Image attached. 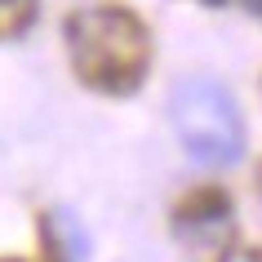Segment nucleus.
I'll return each mask as SVG.
<instances>
[{
	"label": "nucleus",
	"instance_id": "3",
	"mask_svg": "<svg viewBox=\"0 0 262 262\" xmlns=\"http://www.w3.org/2000/svg\"><path fill=\"white\" fill-rule=\"evenodd\" d=\"M173 240H178L187 262H231L235 253V205L231 191L218 182L191 187L178 195V205L169 213Z\"/></svg>",
	"mask_w": 262,
	"mask_h": 262
},
{
	"label": "nucleus",
	"instance_id": "7",
	"mask_svg": "<svg viewBox=\"0 0 262 262\" xmlns=\"http://www.w3.org/2000/svg\"><path fill=\"white\" fill-rule=\"evenodd\" d=\"M253 182H258V195H262V160H258V169H253Z\"/></svg>",
	"mask_w": 262,
	"mask_h": 262
},
{
	"label": "nucleus",
	"instance_id": "2",
	"mask_svg": "<svg viewBox=\"0 0 262 262\" xmlns=\"http://www.w3.org/2000/svg\"><path fill=\"white\" fill-rule=\"evenodd\" d=\"M169 124L182 151L200 165H235L245 156V116L227 84L213 76H187L169 94Z\"/></svg>",
	"mask_w": 262,
	"mask_h": 262
},
{
	"label": "nucleus",
	"instance_id": "1",
	"mask_svg": "<svg viewBox=\"0 0 262 262\" xmlns=\"http://www.w3.org/2000/svg\"><path fill=\"white\" fill-rule=\"evenodd\" d=\"M62 40H67V62L76 80L102 98L138 94L151 71V27L124 0H98V5L71 9L62 23Z\"/></svg>",
	"mask_w": 262,
	"mask_h": 262
},
{
	"label": "nucleus",
	"instance_id": "5",
	"mask_svg": "<svg viewBox=\"0 0 262 262\" xmlns=\"http://www.w3.org/2000/svg\"><path fill=\"white\" fill-rule=\"evenodd\" d=\"M40 262H76L71 245L62 240L58 213H40Z\"/></svg>",
	"mask_w": 262,
	"mask_h": 262
},
{
	"label": "nucleus",
	"instance_id": "9",
	"mask_svg": "<svg viewBox=\"0 0 262 262\" xmlns=\"http://www.w3.org/2000/svg\"><path fill=\"white\" fill-rule=\"evenodd\" d=\"M0 262H27V258H14V253H9V258H0Z\"/></svg>",
	"mask_w": 262,
	"mask_h": 262
},
{
	"label": "nucleus",
	"instance_id": "8",
	"mask_svg": "<svg viewBox=\"0 0 262 262\" xmlns=\"http://www.w3.org/2000/svg\"><path fill=\"white\" fill-rule=\"evenodd\" d=\"M200 5H209V9H218V5H227V0H200Z\"/></svg>",
	"mask_w": 262,
	"mask_h": 262
},
{
	"label": "nucleus",
	"instance_id": "10",
	"mask_svg": "<svg viewBox=\"0 0 262 262\" xmlns=\"http://www.w3.org/2000/svg\"><path fill=\"white\" fill-rule=\"evenodd\" d=\"M249 262H262V249H258V253H253V258H249Z\"/></svg>",
	"mask_w": 262,
	"mask_h": 262
},
{
	"label": "nucleus",
	"instance_id": "4",
	"mask_svg": "<svg viewBox=\"0 0 262 262\" xmlns=\"http://www.w3.org/2000/svg\"><path fill=\"white\" fill-rule=\"evenodd\" d=\"M36 14H40V0H0V40L27 36Z\"/></svg>",
	"mask_w": 262,
	"mask_h": 262
},
{
	"label": "nucleus",
	"instance_id": "6",
	"mask_svg": "<svg viewBox=\"0 0 262 262\" xmlns=\"http://www.w3.org/2000/svg\"><path fill=\"white\" fill-rule=\"evenodd\" d=\"M245 5H249V14H253V18H262V0H245Z\"/></svg>",
	"mask_w": 262,
	"mask_h": 262
}]
</instances>
